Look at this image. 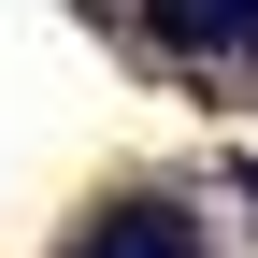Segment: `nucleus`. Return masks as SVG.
I'll return each instance as SVG.
<instances>
[{"label":"nucleus","mask_w":258,"mask_h":258,"mask_svg":"<svg viewBox=\"0 0 258 258\" xmlns=\"http://www.w3.org/2000/svg\"><path fill=\"white\" fill-rule=\"evenodd\" d=\"M72 258H201V230H186V201H172V186H144V201H115Z\"/></svg>","instance_id":"1"},{"label":"nucleus","mask_w":258,"mask_h":258,"mask_svg":"<svg viewBox=\"0 0 258 258\" xmlns=\"http://www.w3.org/2000/svg\"><path fill=\"white\" fill-rule=\"evenodd\" d=\"M172 57H258V0H158Z\"/></svg>","instance_id":"2"},{"label":"nucleus","mask_w":258,"mask_h":258,"mask_svg":"<svg viewBox=\"0 0 258 258\" xmlns=\"http://www.w3.org/2000/svg\"><path fill=\"white\" fill-rule=\"evenodd\" d=\"M244 201H258V158H244Z\"/></svg>","instance_id":"3"},{"label":"nucleus","mask_w":258,"mask_h":258,"mask_svg":"<svg viewBox=\"0 0 258 258\" xmlns=\"http://www.w3.org/2000/svg\"><path fill=\"white\" fill-rule=\"evenodd\" d=\"M86 15H115V0H86Z\"/></svg>","instance_id":"4"}]
</instances>
